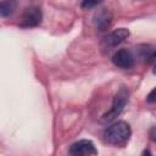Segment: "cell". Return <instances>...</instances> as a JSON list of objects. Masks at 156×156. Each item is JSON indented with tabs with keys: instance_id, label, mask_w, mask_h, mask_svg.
<instances>
[{
	"instance_id": "cell-12",
	"label": "cell",
	"mask_w": 156,
	"mask_h": 156,
	"mask_svg": "<svg viewBox=\"0 0 156 156\" xmlns=\"http://www.w3.org/2000/svg\"><path fill=\"white\" fill-rule=\"evenodd\" d=\"M149 136H150V139H151L154 143H156V126H154V127L150 128V130H149Z\"/></svg>"
},
{
	"instance_id": "cell-3",
	"label": "cell",
	"mask_w": 156,
	"mask_h": 156,
	"mask_svg": "<svg viewBox=\"0 0 156 156\" xmlns=\"http://www.w3.org/2000/svg\"><path fill=\"white\" fill-rule=\"evenodd\" d=\"M129 34H130L129 29H127V28H118V29H115V30L110 32L107 35L104 37V39L101 41L102 51L104 52L111 51L113 48H116L122 41H124L129 37Z\"/></svg>"
},
{
	"instance_id": "cell-5",
	"label": "cell",
	"mask_w": 156,
	"mask_h": 156,
	"mask_svg": "<svg viewBox=\"0 0 156 156\" xmlns=\"http://www.w3.org/2000/svg\"><path fill=\"white\" fill-rule=\"evenodd\" d=\"M98 149L89 139H82L73 143L69 147L68 156H96Z\"/></svg>"
},
{
	"instance_id": "cell-6",
	"label": "cell",
	"mask_w": 156,
	"mask_h": 156,
	"mask_svg": "<svg viewBox=\"0 0 156 156\" xmlns=\"http://www.w3.org/2000/svg\"><path fill=\"white\" fill-rule=\"evenodd\" d=\"M112 63L122 69H129L134 66V55L128 49H119L112 55Z\"/></svg>"
},
{
	"instance_id": "cell-10",
	"label": "cell",
	"mask_w": 156,
	"mask_h": 156,
	"mask_svg": "<svg viewBox=\"0 0 156 156\" xmlns=\"http://www.w3.org/2000/svg\"><path fill=\"white\" fill-rule=\"evenodd\" d=\"M146 101L149 104H156V88H154L146 96Z\"/></svg>"
},
{
	"instance_id": "cell-4",
	"label": "cell",
	"mask_w": 156,
	"mask_h": 156,
	"mask_svg": "<svg viewBox=\"0 0 156 156\" xmlns=\"http://www.w3.org/2000/svg\"><path fill=\"white\" fill-rule=\"evenodd\" d=\"M43 18V13L40 7L38 6H28L24 9L21 20H20V26L22 28H32V27H37L40 24Z\"/></svg>"
},
{
	"instance_id": "cell-13",
	"label": "cell",
	"mask_w": 156,
	"mask_h": 156,
	"mask_svg": "<svg viewBox=\"0 0 156 156\" xmlns=\"http://www.w3.org/2000/svg\"><path fill=\"white\" fill-rule=\"evenodd\" d=\"M141 156H152V155H151L150 150H149V149H146V150H144V152H143V155H141Z\"/></svg>"
},
{
	"instance_id": "cell-2",
	"label": "cell",
	"mask_w": 156,
	"mask_h": 156,
	"mask_svg": "<svg viewBox=\"0 0 156 156\" xmlns=\"http://www.w3.org/2000/svg\"><path fill=\"white\" fill-rule=\"evenodd\" d=\"M128 98H129V93H128L127 88L121 87V88L118 89V91H117V93L115 94V96H113L112 105H111L110 110L106 111V112L102 115L101 122H104V123H110V122L115 121V119L121 115V112L123 111L124 106L127 105Z\"/></svg>"
},
{
	"instance_id": "cell-1",
	"label": "cell",
	"mask_w": 156,
	"mask_h": 156,
	"mask_svg": "<svg viewBox=\"0 0 156 156\" xmlns=\"http://www.w3.org/2000/svg\"><path fill=\"white\" fill-rule=\"evenodd\" d=\"M102 136H104L105 143L113 145V146L123 147L128 144V141L132 136V129L127 122L118 121V122L108 126L104 130Z\"/></svg>"
},
{
	"instance_id": "cell-7",
	"label": "cell",
	"mask_w": 156,
	"mask_h": 156,
	"mask_svg": "<svg viewBox=\"0 0 156 156\" xmlns=\"http://www.w3.org/2000/svg\"><path fill=\"white\" fill-rule=\"evenodd\" d=\"M93 22L100 32H105L110 28L112 23V13L107 9H100L95 12Z\"/></svg>"
},
{
	"instance_id": "cell-9",
	"label": "cell",
	"mask_w": 156,
	"mask_h": 156,
	"mask_svg": "<svg viewBox=\"0 0 156 156\" xmlns=\"http://www.w3.org/2000/svg\"><path fill=\"white\" fill-rule=\"evenodd\" d=\"M146 58H147L149 62L152 63V72L156 74V49H154L151 51H147Z\"/></svg>"
},
{
	"instance_id": "cell-11",
	"label": "cell",
	"mask_w": 156,
	"mask_h": 156,
	"mask_svg": "<svg viewBox=\"0 0 156 156\" xmlns=\"http://www.w3.org/2000/svg\"><path fill=\"white\" fill-rule=\"evenodd\" d=\"M96 5H99L98 1H83V2L80 4V6H82L83 9H90V7L96 6Z\"/></svg>"
},
{
	"instance_id": "cell-8",
	"label": "cell",
	"mask_w": 156,
	"mask_h": 156,
	"mask_svg": "<svg viewBox=\"0 0 156 156\" xmlns=\"http://www.w3.org/2000/svg\"><path fill=\"white\" fill-rule=\"evenodd\" d=\"M16 9V1H1L0 2V16L7 17L13 13Z\"/></svg>"
}]
</instances>
